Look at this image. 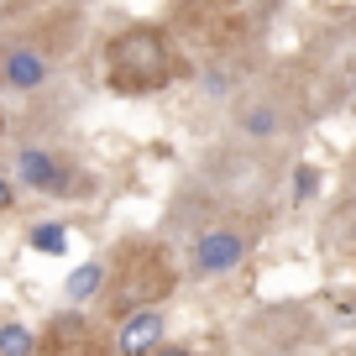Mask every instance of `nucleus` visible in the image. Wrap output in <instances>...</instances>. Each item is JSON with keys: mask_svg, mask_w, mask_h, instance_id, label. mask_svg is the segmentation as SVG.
<instances>
[{"mask_svg": "<svg viewBox=\"0 0 356 356\" xmlns=\"http://www.w3.org/2000/svg\"><path fill=\"white\" fill-rule=\"evenodd\" d=\"M168 79V42L152 26L115 37L111 42V89L121 95H142V89H163Z\"/></svg>", "mask_w": 356, "mask_h": 356, "instance_id": "obj_1", "label": "nucleus"}, {"mask_svg": "<svg viewBox=\"0 0 356 356\" xmlns=\"http://www.w3.org/2000/svg\"><path fill=\"white\" fill-rule=\"evenodd\" d=\"M241 257H246V236H236V231H204L200 241H194L189 262H194L200 278H215V273L241 267Z\"/></svg>", "mask_w": 356, "mask_h": 356, "instance_id": "obj_2", "label": "nucleus"}, {"mask_svg": "<svg viewBox=\"0 0 356 356\" xmlns=\"http://www.w3.org/2000/svg\"><path fill=\"white\" fill-rule=\"evenodd\" d=\"M157 346H163V314L157 309H136L121 320V335H115L121 356H152Z\"/></svg>", "mask_w": 356, "mask_h": 356, "instance_id": "obj_3", "label": "nucleus"}, {"mask_svg": "<svg viewBox=\"0 0 356 356\" xmlns=\"http://www.w3.org/2000/svg\"><path fill=\"white\" fill-rule=\"evenodd\" d=\"M16 173H22L26 189H42V194H68V173L63 163H58L53 152H42V147H26L22 157H16Z\"/></svg>", "mask_w": 356, "mask_h": 356, "instance_id": "obj_4", "label": "nucleus"}, {"mask_svg": "<svg viewBox=\"0 0 356 356\" xmlns=\"http://www.w3.org/2000/svg\"><path fill=\"white\" fill-rule=\"evenodd\" d=\"M47 79V58L37 47H16L6 63H0V84L6 89H37Z\"/></svg>", "mask_w": 356, "mask_h": 356, "instance_id": "obj_5", "label": "nucleus"}, {"mask_svg": "<svg viewBox=\"0 0 356 356\" xmlns=\"http://www.w3.org/2000/svg\"><path fill=\"white\" fill-rule=\"evenodd\" d=\"M37 351V335L26 325H0V356H32Z\"/></svg>", "mask_w": 356, "mask_h": 356, "instance_id": "obj_6", "label": "nucleus"}, {"mask_svg": "<svg viewBox=\"0 0 356 356\" xmlns=\"http://www.w3.org/2000/svg\"><path fill=\"white\" fill-rule=\"evenodd\" d=\"M100 283H105V267H100V262H84L74 278H68V299H74V304H79V299H89V293L100 289Z\"/></svg>", "mask_w": 356, "mask_h": 356, "instance_id": "obj_7", "label": "nucleus"}, {"mask_svg": "<svg viewBox=\"0 0 356 356\" xmlns=\"http://www.w3.org/2000/svg\"><path fill=\"white\" fill-rule=\"evenodd\" d=\"M241 131L246 136H273L278 131V111H273V105H252V111L241 115Z\"/></svg>", "mask_w": 356, "mask_h": 356, "instance_id": "obj_8", "label": "nucleus"}, {"mask_svg": "<svg viewBox=\"0 0 356 356\" xmlns=\"http://www.w3.org/2000/svg\"><path fill=\"white\" fill-rule=\"evenodd\" d=\"M32 246L47 252V257H58L68 246V236H63V225H32Z\"/></svg>", "mask_w": 356, "mask_h": 356, "instance_id": "obj_9", "label": "nucleus"}, {"mask_svg": "<svg viewBox=\"0 0 356 356\" xmlns=\"http://www.w3.org/2000/svg\"><path fill=\"white\" fill-rule=\"evenodd\" d=\"M314 189H320V173H314V168L304 163L299 173H293V194H299V200H314Z\"/></svg>", "mask_w": 356, "mask_h": 356, "instance_id": "obj_10", "label": "nucleus"}, {"mask_svg": "<svg viewBox=\"0 0 356 356\" xmlns=\"http://www.w3.org/2000/svg\"><path fill=\"white\" fill-rule=\"evenodd\" d=\"M152 356H189V351H184V346H157Z\"/></svg>", "mask_w": 356, "mask_h": 356, "instance_id": "obj_11", "label": "nucleus"}, {"mask_svg": "<svg viewBox=\"0 0 356 356\" xmlns=\"http://www.w3.org/2000/svg\"><path fill=\"white\" fill-rule=\"evenodd\" d=\"M0 210H11V184L0 178Z\"/></svg>", "mask_w": 356, "mask_h": 356, "instance_id": "obj_12", "label": "nucleus"}]
</instances>
